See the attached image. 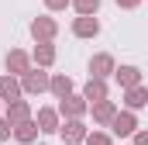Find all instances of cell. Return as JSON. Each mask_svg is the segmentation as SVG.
<instances>
[{"instance_id":"cell-1","label":"cell","mask_w":148,"mask_h":145,"mask_svg":"<svg viewBox=\"0 0 148 145\" xmlns=\"http://www.w3.org/2000/svg\"><path fill=\"white\" fill-rule=\"evenodd\" d=\"M114 131H117V135H127V131H131V117H117Z\"/></svg>"},{"instance_id":"cell-2","label":"cell","mask_w":148,"mask_h":145,"mask_svg":"<svg viewBox=\"0 0 148 145\" xmlns=\"http://www.w3.org/2000/svg\"><path fill=\"white\" fill-rule=\"evenodd\" d=\"M76 31H79V35H90V31H97V21H93V24H90V21H79Z\"/></svg>"},{"instance_id":"cell-3","label":"cell","mask_w":148,"mask_h":145,"mask_svg":"<svg viewBox=\"0 0 148 145\" xmlns=\"http://www.w3.org/2000/svg\"><path fill=\"white\" fill-rule=\"evenodd\" d=\"M79 7L83 10H97V0H79Z\"/></svg>"},{"instance_id":"cell-4","label":"cell","mask_w":148,"mask_h":145,"mask_svg":"<svg viewBox=\"0 0 148 145\" xmlns=\"http://www.w3.org/2000/svg\"><path fill=\"white\" fill-rule=\"evenodd\" d=\"M124 3H134V0H124Z\"/></svg>"}]
</instances>
